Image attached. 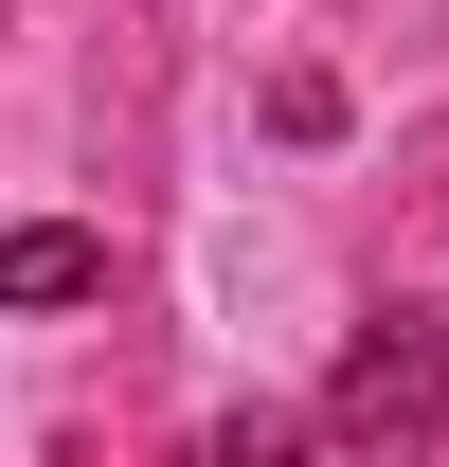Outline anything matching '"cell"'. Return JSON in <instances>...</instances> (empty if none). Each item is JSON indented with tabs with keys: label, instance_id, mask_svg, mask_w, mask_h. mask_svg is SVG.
<instances>
[{
	"label": "cell",
	"instance_id": "1",
	"mask_svg": "<svg viewBox=\"0 0 449 467\" xmlns=\"http://www.w3.org/2000/svg\"><path fill=\"white\" fill-rule=\"evenodd\" d=\"M324 431H341V450H432V431H449V324H432V306H378V324L341 342Z\"/></svg>",
	"mask_w": 449,
	"mask_h": 467
},
{
	"label": "cell",
	"instance_id": "3",
	"mask_svg": "<svg viewBox=\"0 0 449 467\" xmlns=\"http://www.w3.org/2000/svg\"><path fill=\"white\" fill-rule=\"evenodd\" d=\"M198 467H306V413H216Z\"/></svg>",
	"mask_w": 449,
	"mask_h": 467
},
{
	"label": "cell",
	"instance_id": "2",
	"mask_svg": "<svg viewBox=\"0 0 449 467\" xmlns=\"http://www.w3.org/2000/svg\"><path fill=\"white\" fill-rule=\"evenodd\" d=\"M90 288H109V234H55V216L0 234V306H90Z\"/></svg>",
	"mask_w": 449,
	"mask_h": 467
}]
</instances>
